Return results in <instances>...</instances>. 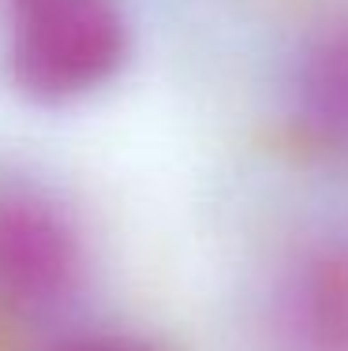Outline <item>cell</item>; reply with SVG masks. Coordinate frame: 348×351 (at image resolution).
I'll return each instance as SVG.
<instances>
[{
  "label": "cell",
  "instance_id": "obj_1",
  "mask_svg": "<svg viewBox=\"0 0 348 351\" xmlns=\"http://www.w3.org/2000/svg\"><path fill=\"white\" fill-rule=\"evenodd\" d=\"M8 71L38 101H76L120 71L128 23L116 0H4Z\"/></svg>",
  "mask_w": 348,
  "mask_h": 351
},
{
  "label": "cell",
  "instance_id": "obj_2",
  "mask_svg": "<svg viewBox=\"0 0 348 351\" xmlns=\"http://www.w3.org/2000/svg\"><path fill=\"white\" fill-rule=\"evenodd\" d=\"M82 236L49 191L0 183V303L15 314H49L82 280Z\"/></svg>",
  "mask_w": 348,
  "mask_h": 351
},
{
  "label": "cell",
  "instance_id": "obj_3",
  "mask_svg": "<svg viewBox=\"0 0 348 351\" xmlns=\"http://www.w3.org/2000/svg\"><path fill=\"white\" fill-rule=\"evenodd\" d=\"M277 351H348V228L288 258L270 295Z\"/></svg>",
  "mask_w": 348,
  "mask_h": 351
},
{
  "label": "cell",
  "instance_id": "obj_4",
  "mask_svg": "<svg viewBox=\"0 0 348 351\" xmlns=\"http://www.w3.org/2000/svg\"><path fill=\"white\" fill-rule=\"evenodd\" d=\"M292 116L303 138L348 154V8L308 34L292 68Z\"/></svg>",
  "mask_w": 348,
  "mask_h": 351
},
{
  "label": "cell",
  "instance_id": "obj_5",
  "mask_svg": "<svg viewBox=\"0 0 348 351\" xmlns=\"http://www.w3.org/2000/svg\"><path fill=\"white\" fill-rule=\"evenodd\" d=\"M53 351H157L154 344L139 337H120V332H90V337H71Z\"/></svg>",
  "mask_w": 348,
  "mask_h": 351
}]
</instances>
